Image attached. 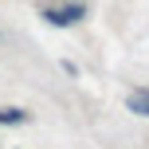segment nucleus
Segmentation results:
<instances>
[{"mask_svg": "<svg viewBox=\"0 0 149 149\" xmlns=\"http://www.w3.org/2000/svg\"><path fill=\"white\" fill-rule=\"evenodd\" d=\"M82 16H86V4H67V8H47L43 20L55 24V28H71V24H79Z\"/></svg>", "mask_w": 149, "mask_h": 149, "instance_id": "1", "label": "nucleus"}, {"mask_svg": "<svg viewBox=\"0 0 149 149\" xmlns=\"http://www.w3.org/2000/svg\"><path fill=\"white\" fill-rule=\"evenodd\" d=\"M126 106L137 114V118H149V86H134L126 94Z\"/></svg>", "mask_w": 149, "mask_h": 149, "instance_id": "2", "label": "nucleus"}, {"mask_svg": "<svg viewBox=\"0 0 149 149\" xmlns=\"http://www.w3.org/2000/svg\"><path fill=\"white\" fill-rule=\"evenodd\" d=\"M28 122V110H20V106H4L0 110V126H24Z\"/></svg>", "mask_w": 149, "mask_h": 149, "instance_id": "3", "label": "nucleus"}]
</instances>
